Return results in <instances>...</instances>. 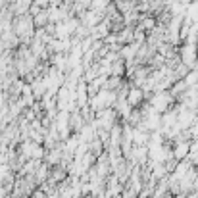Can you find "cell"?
Listing matches in <instances>:
<instances>
[{"label": "cell", "mask_w": 198, "mask_h": 198, "mask_svg": "<svg viewBox=\"0 0 198 198\" xmlns=\"http://www.w3.org/2000/svg\"><path fill=\"white\" fill-rule=\"evenodd\" d=\"M185 152H187V146H185V144H181V146H177V150H175V154H177V156H183Z\"/></svg>", "instance_id": "obj_1"}]
</instances>
